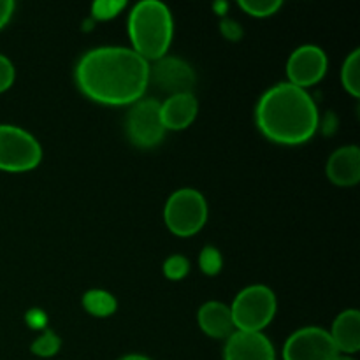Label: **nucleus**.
Here are the masks:
<instances>
[{
	"label": "nucleus",
	"mask_w": 360,
	"mask_h": 360,
	"mask_svg": "<svg viewBox=\"0 0 360 360\" xmlns=\"http://www.w3.org/2000/svg\"><path fill=\"white\" fill-rule=\"evenodd\" d=\"M329 67L326 51L316 44H302L292 51L287 60L288 83L299 88H309L323 79Z\"/></svg>",
	"instance_id": "10"
},
{
	"label": "nucleus",
	"mask_w": 360,
	"mask_h": 360,
	"mask_svg": "<svg viewBox=\"0 0 360 360\" xmlns=\"http://www.w3.org/2000/svg\"><path fill=\"white\" fill-rule=\"evenodd\" d=\"M84 97L104 105H132L150 84V63L132 48L101 46L84 53L74 70Z\"/></svg>",
	"instance_id": "1"
},
{
	"label": "nucleus",
	"mask_w": 360,
	"mask_h": 360,
	"mask_svg": "<svg viewBox=\"0 0 360 360\" xmlns=\"http://www.w3.org/2000/svg\"><path fill=\"white\" fill-rule=\"evenodd\" d=\"M14 79H16V69H14L13 62L9 60V56L0 53V94L9 90L14 84Z\"/></svg>",
	"instance_id": "23"
},
{
	"label": "nucleus",
	"mask_w": 360,
	"mask_h": 360,
	"mask_svg": "<svg viewBox=\"0 0 360 360\" xmlns=\"http://www.w3.org/2000/svg\"><path fill=\"white\" fill-rule=\"evenodd\" d=\"M125 7V0H98L91 4V16L98 21H108L118 16Z\"/></svg>",
	"instance_id": "22"
},
{
	"label": "nucleus",
	"mask_w": 360,
	"mask_h": 360,
	"mask_svg": "<svg viewBox=\"0 0 360 360\" xmlns=\"http://www.w3.org/2000/svg\"><path fill=\"white\" fill-rule=\"evenodd\" d=\"M330 340L338 354L355 355L360 350V313L359 309H345L336 316L333 329L329 330Z\"/></svg>",
	"instance_id": "15"
},
{
	"label": "nucleus",
	"mask_w": 360,
	"mask_h": 360,
	"mask_svg": "<svg viewBox=\"0 0 360 360\" xmlns=\"http://www.w3.org/2000/svg\"><path fill=\"white\" fill-rule=\"evenodd\" d=\"M120 360H151V359L146 357V355H141V354H129V355H125V357H122Z\"/></svg>",
	"instance_id": "27"
},
{
	"label": "nucleus",
	"mask_w": 360,
	"mask_h": 360,
	"mask_svg": "<svg viewBox=\"0 0 360 360\" xmlns=\"http://www.w3.org/2000/svg\"><path fill=\"white\" fill-rule=\"evenodd\" d=\"M14 9H16V4L13 0H0V30L11 21Z\"/></svg>",
	"instance_id": "25"
},
{
	"label": "nucleus",
	"mask_w": 360,
	"mask_h": 360,
	"mask_svg": "<svg viewBox=\"0 0 360 360\" xmlns=\"http://www.w3.org/2000/svg\"><path fill=\"white\" fill-rule=\"evenodd\" d=\"M199 115V102L193 94H179L160 102V120L167 130H185L195 122Z\"/></svg>",
	"instance_id": "13"
},
{
	"label": "nucleus",
	"mask_w": 360,
	"mask_h": 360,
	"mask_svg": "<svg viewBox=\"0 0 360 360\" xmlns=\"http://www.w3.org/2000/svg\"><path fill=\"white\" fill-rule=\"evenodd\" d=\"M199 267L206 276H217L224 267V257L214 246H204L199 255Z\"/></svg>",
	"instance_id": "20"
},
{
	"label": "nucleus",
	"mask_w": 360,
	"mask_h": 360,
	"mask_svg": "<svg viewBox=\"0 0 360 360\" xmlns=\"http://www.w3.org/2000/svg\"><path fill=\"white\" fill-rule=\"evenodd\" d=\"M334 360H357V359H355L354 355H343V354H340Z\"/></svg>",
	"instance_id": "28"
},
{
	"label": "nucleus",
	"mask_w": 360,
	"mask_h": 360,
	"mask_svg": "<svg viewBox=\"0 0 360 360\" xmlns=\"http://www.w3.org/2000/svg\"><path fill=\"white\" fill-rule=\"evenodd\" d=\"M281 355L283 360H334L340 354L330 340L329 330L309 326L288 336Z\"/></svg>",
	"instance_id": "8"
},
{
	"label": "nucleus",
	"mask_w": 360,
	"mask_h": 360,
	"mask_svg": "<svg viewBox=\"0 0 360 360\" xmlns=\"http://www.w3.org/2000/svg\"><path fill=\"white\" fill-rule=\"evenodd\" d=\"M224 360H276V350L264 333L234 330L225 340Z\"/></svg>",
	"instance_id": "11"
},
{
	"label": "nucleus",
	"mask_w": 360,
	"mask_h": 360,
	"mask_svg": "<svg viewBox=\"0 0 360 360\" xmlns=\"http://www.w3.org/2000/svg\"><path fill=\"white\" fill-rule=\"evenodd\" d=\"M60 348H62V340H60L58 334L53 333V330H44V333L32 343L30 352L34 355H37V357L49 359L55 357L60 352Z\"/></svg>",
	"instance_id": "18"
},
{
	"label": "nucleus",
	"mask_w": 360,
	"mask_h": 360,
	"mask_svg": "<svg viewBox=\"0 0 360 360\" xmlns=\"http://www.w3.org/2000/svg\"><path fill=\"white\" fill-rule=\"evenodd\" d=\"M210 217L207 200L199 190L179 188L169 195L164 206V221L179 238H190L204 229Z\"/></svg>",
	"instance_id": "5"
},
{
	"label": "nucleus",
	"mask_w": 360,
	"mask_h": 360,
	"mask_svg": "<svg viewBox=\"0 0 360 360\" xmlns=\"http://www.w3.org/2000/svg\"><path fill=\"white\" fill-rule=\"evenodd\" d=\"M150 83L172 97L179 94H193L197 76L193 67L186 60L165 55L150 65Z\"/></svg>",
	"instance_id": "9"
},
{
	"label": "nucleus",
	"mask_w": 360,
	"mask_h": 360,
	"mask_svg": "<svg viewBox=\"0 0 360 360\" xmlns=\"http://www.w3.org/2000/svg\"><path fill=\"white\" fill-rule=\"evenodd\" d=\"M162 269H164V274L167 280L179 281V280H183V278L188 276L190 260L186 259L185 255H179V253H176V255H171L165 259Z\"/></svg>",
	"instance_id": "21"
},
{
	"label": "nucleus",
	"mask_w": 360,
	"mask_h": 360,
	"mask_svg": "<svg viewBox=\"0 0 360 360\" xmlns=\"http://www.w3.org/2000/svg\"><path fill=\"white\" fill-rule=\"evenodd\" d=\"M255 122L273 143L297 146L308 143L319 130V105L308 90L285 81L264 91L257 102Z\"/></svg>",
	"instance_id": "2"
},
{
	"label": "nucleus",
	"mask_w": 360,
	"mask_h": 360,
	"mask_svg": "<svg viewBox=\"0 0 360 360\" xmlns=\"http://www.w3.org/2000/svg\"><path fill=\"white\" fill-rule=\"evenodd\" d=\"M174 35L172 13L164 2L143 0L129 14V37L132 49L148 63L167 55Z\"/></svg>",
	"instance_id": "3"
},
{
	"label": "nucleus",
	"mask_w": 360,
	"mask_h": 360,
	"mask_svg": "<svg viewBox=\"0 0 360 360\" xmlns=\"http://www.w3.org/2000/svg\"><path fill=\"white\" fill-rule=\"evenodd\" d=\"M46 315L41 311V309H32V311L27 313V322L30 323L32 329H42L46 326Z\"/></svg>",
	"instance_id": "26"
},
{
	"label": "nucleus",
	"mask_w": 360,
	"mask_h": 360,
	"mask_svg": "<svg viewBox=\"0 0 360 360\" xmlns=\"http://www.w3.org/2000/svg\"><path fill=\"white\" fill-rule=\"evenodd\" d=\"M127 137L134 146L150 150L164 141L165 129L160 120V102L157 98H141L130 105L125 120Z\"/></svg>",
	"instance_id": "7"
},
{
	"label": "nucleus",
	"mask_w": 360,
	"mask_h": 360,
	"mask_svg": "<svg viewBox=\"0 0 360 360\" xmlns=\"http://www.w3.org/2000/svg\"><path fill=\"white\" fill-rule=\"evenodd\" d=\"M220 28H221V34H224L227 39H231V41H238V39L243 35L241 27H239L234 20H224L221 21Z\"/></svg>",
	"instance_id": "24"
},
{
	"label": "nucleus",
	"mask_w": 360,
	"mask_h": 360,
	"mask_svg": "<svg viewBox=\"0 0 360 360\" xmlns=\"http://www.w3.org/2000/svg\"><path fill=\"white\" fill-rule=\"evenodd\" d=\"M236 330L262 333L278 311L276 294L267 285H250L243 288L229 306Z\"/></svg>",
	"instance_id": "4"
},
{
	"label": "nucleus",
	"mask_w": 360,
	"mask_h": 360,
	"mask_svg": "<svg viewBox=\"0 0 360 360\" xmlns=\"http://www.w3.org/2000/svg\"><path fill=\"white\" fill-rule=\"evenodd\" d=\"M81 302H83V308L86 309V313H90L91 316H97V319H108L118 308V301H116L115 295L108 290H102V288L84 292Z\"/></svg>",
	"instance_id": "16"
},
{
	"label": "nucleus",
	"mask_w": 360,
	"mask_h": 360,
	"mask_svg": "<svg viewBox=\"0 0 360 360\" xmlns=\"http://www.w3.org/2000/svg\"><path fill=\"white\" fill-rule=\"evenodd\" d=\"M281 0H241L239 7L253 18H269L274 16L281 9Z\"/></svg>",
	"instance_id": "19"
},
{
	"label": "nucleus",
	"mask_w": 360,
	"mask_h": 360,
	"mask_svg": "<svg viewBox=\"0 0 360 360\" xmlns=\"http://www.w3.org/2000/svg\"><path fill=\"white\" fill-rule=\"evenodd\" d=\"M341 84L352 97H360V49H354L343 62Z\"/></svg>",
	"instance_id": "17"
},
{
	"label": "nucleus",
	"mask_w": 360,
	"mask_h": 360,
	"mask_svg": "<svg viewBox=\"0 0 360 360\" xmlns=\"http://www.w3.org/2000/svg\"><path fill=\"white\" fill-rule=\"evenodd\" d=\"M41 160V143L30 132L21 127L0 123V171H34Z\"/></svg>",
	"instance_id": "6"
},
{
	"label": "nucleus",
	"mask_w": 360,
	"mask_h": 360,
	"mask_svg": "<svg viewBox=\"0 0 360 360\" xmlns=\"http://www.w3.org/2000/svg\"><path fill=\"white\" fill-rule=\"evenodd\" d=\"M200 330L213 340H227L236 330L231 308L220 301L204 302L197 313Z\"/></svg>",
	"instance_id": "14"
},
{
	"label": "nucleus",
	"mask_w": 360,
	"mask_h": 360,
	"mask_svg": "<svg viewBox=\"0 0 360 360\" xmlns=\"http://www.w3.org/2000/svg\"><path fill=\"white\" fill-rule=\"evenodd\" d=\"M329 181L336 186H355L360 181V148L355 144L341 146L329 157L326 165Z\"/></svg>",
	"instance_id": "12"
}]
</instances>
